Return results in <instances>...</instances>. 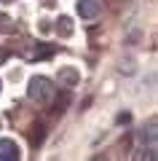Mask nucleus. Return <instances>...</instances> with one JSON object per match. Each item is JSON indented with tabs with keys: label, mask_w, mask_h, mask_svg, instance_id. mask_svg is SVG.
Returning a JSON list of instances; mask_svg holds the SVG:
<instances>
[{
	"label": "nucleus",
	"mask_w": 158,
	"mask_h": 161,
	"mask_svg": "<svg viewBox=\"0 0 158 161\" xmlns=\"http://www.w3.org/2000/svg\"><path fill=\"white\" fill-rule=\"evenodd\" d=\"M19 158V145L14 140H0V161H14Z\"/></svg>",
	"instance_id": "3"
},
{
	"label": "nucleus",
	"mask_w": 158,
	"mask_h": 161,
	"mask_svg": "<svg viewBox=\"0 0 158 161\" xmlns=\"http://www.w3.org/2000/svg\"><path fill=\"white\" fill-rule=\"evenodd\" d=\"M57 24H59V32H62V35H64V38H67V35H70V32H73V27H70V19H67V16H62V19H59V22H57Z\"/></svg>",
	"instance_id": "4"
},
{
	"label": "nucleus",
	"mask_w": 158,
	"mask_h": 161,
	"mask_svg": "<svg viewBox=\"0 0 158 161\" xmlns=\"http://www.w3.org/2000/svg\"><path fill=\"white\" fill-rule=\"evenodd\" d=\"M51 94H54V89H51V80L48 78H32L30 80V97L32 99H48Z\"/></svg>",
	"instance_id": "1"
},
{
	"label": "nucleus",
	"mask_w": 158,
	"mask_h": 161,
	"mask_svg": "<svg viewBox=\"0 0 158 161\" xmlns=\"http://www.w3.org/2000/svg\"><path fill=\"white\" fill-rule=\"evenodd\" d=\"M99 11H102V3H99V0H78V14L83 19H94Z\"/></svg>",
	"instance_id": "2"
}]
</instances>
